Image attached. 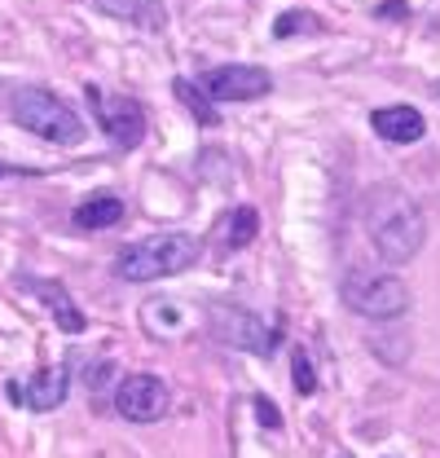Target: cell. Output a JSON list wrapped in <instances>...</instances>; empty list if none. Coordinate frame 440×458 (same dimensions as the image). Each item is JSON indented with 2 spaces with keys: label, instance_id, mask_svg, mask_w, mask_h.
I'll list each match as a JSON object with an SVG mask.
<instances>
[{
  "label": "cell",
  "instance_id": "30bf717a",
  "mask_svg": "<svg viewBox=\"0 0 440 458\" xmlns=\"http://www.w3.org/2000/svg\"><path fill=\"white\" fill-rule=\"evenodd\" d=\"M370 123H375V132L392 141V146H414L423 132H427V119L414 111V106H379V111L370 114Z\"/></svg>",
  "mask_w": 440,
  "mask_h": 458
},
{
  "label": "cell",
  "instance_id": "d6986e66",
  "mask_svg": "<svg viewBox=\"0 0 440 458\" xmlns=\"http://www.w3.org/2000/svg\"><path fill=\"white\" fill-rule=\"evenodd\" d=\"M339 458H348V454H339Z\"/></svg>",
  "mask_w": 440,
  "mask_h": 458
},
{
  "label": "cell",
  "instance_id": "6da1fadb",
  "mask_svg": "<svg viewBox=\"0 0 440 458\" xmlns=\"http://www.w3.org/2000/svg\"><path fill=\"white\" fill-rule=\"evenodd\" d=\"M366 225H370L379 260H387V265L414 260L423 251V242H427V221H423L419 203L405 199V194H396V190H375L370 194Z\"/></svg>",
  "mask_w": 440,
  "mask_h": 458
},
{
  "label": "cell",
  "instance_id": "ac0fdd59",
  "mask_svg": "<svg viewBox=\"0 0 440 458\" xmlns=\"http://www.w3.org/2000/svg\"><path fill=\"white\" fill-rule=\"evenodd\" d=\"M256 414H260V423H265V428H282V414H277L274 401L256 397Z\"/></svg>",
  "mask_w": 440,
  "mask_h": 458
},
{
  "label": "cell",
  "instance_id": "ba28073f",
  "mask_svg": "<svg viewBox=\"0 0 440 458\" xmlns=\"http://www.w3.org/2000/svg\"><path fill=\"white\" fill-rule=\"evenodd\" d=\"M203 89L216 98V102H256L274 89V75L265 66H251V62H238V66H216L203 75Z\"/></svg>",
  "mask_w": 440,
  "mask_h": 458
},
{
  "label": "cell",
  "instance_id": "e0dca14e",
  "mask_svg": "<svg viewBox=\"0 0 440 458\" xmlns=\"http://www.w3.org/2000/svg\"><path fill=\"white\" fill-rule=\"evenodd\" d=\"M291 370H295V393H300V397H313V393H317V375H313V361H309L304 348H295Z\"/></svg>",
  "mask_w": 440,
  "mask_h": 458
},
{
  "label": "cell",
  "instance_id": "52a82bcc",
  "mask_svg": "<svg viewBox=\"0 0 440 458\" xmlns=\"http://www.w3.org/2000/svg\"><path fill=\"white\" fill-rule=\"evenodd\" d=\"M172 405V393L159 375H123L114 388V410L128 423H159Z\"/></svg>",
  "mask_w": 440,
  "mask_h": 458
},
{
  "label": "cell",
  "instance_id": "7c38bea8",
  "mask_svg": "<svg viewBox=\"0 0 440 458\" xmlns=\"http://www.w3.org/2000/svg\"><path fill=\"white\" fill-rule=\"evenodd\" d=\"M102 13L119 18V22H132L141 31H164L167 13H164V0H93Z\"/></svg>",
  "mask_w": 440,
  "mask_h": 458
},
{
  "label": "cell",
  "instance_id": "8992f818",
  "mask_svg": "<svg viewBox=\"0 0 440 458\" xmlns=\"http://www.w3.org/2000/svg\"><path fill=\"white\" fill-rule=\"evenodd\" d=\"M89 102H93V111H97L102 132H106L119 150L141 146V137H146V111H141V102H132V98H106L97 84H89Z\"/></svg>",
  "mask_w": 440,
  "mask_h": 458
},
{
  "label": "cell",
  "instance_id": "2e32d148",
  "mask_svg": "<svg viewBox=\"0 0 440 458\" xmlns=\"http://www.w3.org/2000/svg\"><path fill=\"white\" fill-rule=\"evenodd\" d=\"M172 89H176V98H181V102H185V111L194 114V119H199V123H207V128H212V123H216L220 114L212 111V106H207V98H203V93H199V89H194V84H190V80H176V84H172Z\"/></svg>",
  "mask_w": 440,
  "mask_h": 458
},
{
  "label": "cell",
  "instance_id": "8fae6325",
  "mask_svg": "<svg viewBox=\"0 0 440 458\" xmlns=\"http://www.w3.org/2000/svg\"><path fill=\"white\" fill-rule=\"evenodd\" d=\"M256 233H260V212H256L251 203L229 208V212L220 216V225H216V247L220 251H242V247L256 242Z\"/></svg>",
  "mask_w": 440,
  "mask_h": 458
},
{
  "label": "cell",
  "instance_id": "9a60e30c",
  "mask_svg": "<svg viewBox=\"0 0 440 458\" xmlns=\"http://www.w3.org/2000/svg\"><path fill=\"white\" fill-rule=\"evenodd\" d=\"M317 31H322V18L309 13V9H286V13H277V22H274L277 40H291V36H317Z\"/></svg>",
  "mask_w": 440,
  "mask_h": 458
},
{
  "label": "cell",
  "instance_id": "3957f363",
  "mask_svg": "<svg viewBox=\"0 0 440 458\" xmlns=\"http://www.w3.org/2000/svg\"><path fill=\"white\" fill-rule=\"evenodd\" d=\"M9 111H13V119H18L27 132H36V137H45V141H54V146L84 141L80 114L71 111L66 102H57V93H49V89H18L13 102H9Z\"/></svg>",
  "mask_w": 440,
  "mask_h": 458
},
{
  "label": "cell",
  "instance_id": "9c48e42d",
  "mask_svg": "<svg viewBox=\"0 0 440 458\" xmlns=\"http://www.w3.org/2000/svg\"><path fill=\"white\" fill-rule=\"evenodd\" d=\"M66 366H54V370H40L31 384H9V397L22 401V405H31V410H57L62 401H66Z\"/></svg>",
  "mask_w": 440,
  "mask_h": 458
},
{
  "label": "cell",
  "instance_id": "277c9868",
  "mask_svg": "<svg viewBox=\"0 0 440 458\" xmlns=\"http://www.w3.org/2000/svg\"><path fill=\"white\" fill-rule=\"evenodd\" d=\"M339 300L357 313V318H370V322H392L410 309V286L392 274H366V269H352L343 283H339Z\"/></svg>",
  "mask_w": 440,
  "mask_h": 458
},
{
  "label": "cell",
  "instance_id": "5b68a950",
  "mask_svg": "<svg viewBox=\"0 0 440 458\" xmlns=\"http://www.w3.org/2000/svg\"><path fill=\"white\" fill-rule=\"evenodd\" d=\"M207 322H212V331H216V340L233 344V348H247V352H256V357H269L282 340V327H269L260 313H251V309H242V304H212V313H207Z\"/></svg>",
  "mask_w": 440,
  "mask_h": 458
},
{
  "label": "cell",
  "instance_id": "7a4b0ae2",
  "mask_svg": "<svg viewBox=\"0 0 440 458\" xmlns=\"http://www.w3.org/2000/svg\"><path fill=\"white\" fill-rule=\"evenodd\" d=\"M194 260H199V242L190 233H159V238H141L128 251H119L114 274L123 283H155V278L185 274Z\"/></svg>",
  "mask_w": 440,
  "mask_h": 458
},
{
  "label": "cell",
  "instance_id": "4fadbf2b",
  "mask_svg": "<svg viewBox=\"0 0 440 458\" xmlns=\"http://www.w3.org/2000/svg\"><path fill=\"white\" fill-rule=\"evenodd\" d=\"M27 286L54 309V318H57V327L66 331V335H80L84 331V313L75 309V300L66 295V286L62 283H45V278H27Z\"/></svg>",
  "mask_w": 440,
  "mask_h": 458
},
{
  "label": "cell",
  "instance_id": "5bb4252c",
  "mask_svg": "<svg viewBox=\"0 0 440 458\" xmlns=\"http://www.w3.org/2000/svg\"><path fill=\"white\" fill-rule=\"evenodd\" d=\"M119 221H123V199H114V194H93L75 208V225L80 229H110Z\"/></svg>",
  "mask_w": 440,
  "mask_h": 458
}]
</instances>
